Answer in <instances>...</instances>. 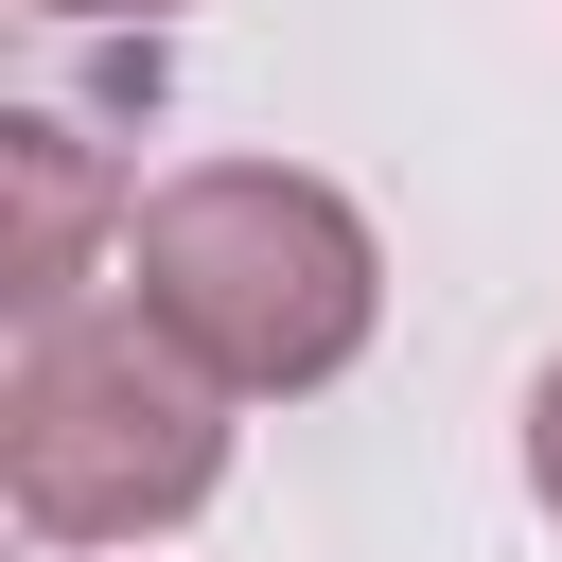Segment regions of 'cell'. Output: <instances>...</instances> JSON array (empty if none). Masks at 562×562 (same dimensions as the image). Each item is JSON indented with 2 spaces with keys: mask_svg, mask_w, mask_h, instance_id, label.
I'll list each match as a JSON object with an SVG mask.
<instances>
[{
  "mask_svg": "<svg viewBox=\"0 0 562 562\" xmlns=\"http://www.w3.org/2000/svg\"><path fill=\"white\" fill-rule=\"evenodd\" d=\"M123 299L246 404H316L386 334V228L316 158H176L123 211Z\"/></svg>",
  "mask_w": 562,
  "mask_h": 562,
  "instance_id": "6da1fadb",
  "label": "cell"
},
{
  "mask_svg": "<svg viewBox=\"0 0 562 562\" xmlns=\"http://www.w3.org/2000/svg\"><path fill=\"white\" fill-rule=\"evenodd\" d=\"M228 422H246V386L193 369L140 299L18 316V351H0V509H18L53 562L176 544V527L228 492Z\"/></svg>",
  "mask_w": 562,
  "mask_h": 562,
  "instance_id": "7a4b0ae2",
  "label": "cell"
},
{
  "mask_svg": "<svg viewBox=\"0 0 562 562\" xmlns=\"http://www.w3.org/2000/svg\"><path fill=\"white\" fill-rule=\"evenodd\" d=\"M0 176H18L0 316H70V299H88V246H105V211H140V193H105V158H88V123H70V105H18V123H0Z\"/></svg>",
  "mask_w": 562,
  "mask_h": 562,
  "instance_id": "3957f363",
  "label": "cell"
},
{
  "mask_svg": "<svg viewBox=\"0 0 562 562\" xmlns=\"http://www.w3.org/2000/svg\"><path fill=\"white\" fill-rule=\"evenodd\" d=\"M527 509H544V527H562V351H544V369H527Z\"/></svg>",
  "mask_w": 562,
  "mask_h": 562,
  "instance_id": "277c9868",
  "label": "cell"
},
{
  "mask_svg": "<svg viewBox=\"0 0 562 562\" xmlns=\"http://www.w3.org/2000/svg\"><path fill=\"white\" fill-rule=\"evenodd\" d=\"M35 18H140V35H158V18H193V0H35Z\"/></svg>",
  "mask_w": 562,
  "mask_h": 562,
  "instance_id": "5b68a950",
  "label": "cell"
}]
</instances>
